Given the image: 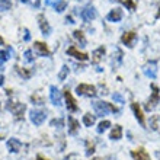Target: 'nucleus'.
Here are the masks:
<instances>
[{
    "label": "nucleus",
    "mask_w": 160,
    "mask_h": 160,
    "mask_svg": "<svg viewBox=\"0 0 160 160\" xmlns=\"http://www.w3.org/2000/svg\"><path fill=\"white\" fill-rule=\"evenodd\" d=\"M93 109L96 112L99 117H103V115H108L109 112H118V109L112 106L111 103L108 102H102V101H98V102H93Z\"/></svg>",
    "instance_id": "f257e3e1"
},
{
    "label": "nucleus",
    "mask_w": 160,
    "mask_h": 160,
    "mask_svg": "<svg viewBox=\"0 0 160 160\" xmlns=\"http://www.w3.org/2000/svg\"><path fill=\"white\" fill-rule=\"evenodd\" d=\"M76 90H77V93H79V95H82V96H90V98L96 96V88H95V86H92V84L82 83V84H79V86H77Z\"/></svg>",
    "instance_id": "f03ea898"
},
{
    "label": "nucleus",
    "mask_w": 160,
    "mask_h": 160,
    "mask_svg": "<svg viewBox=\"0 0 160 160\" xmlns=\"http://www.w3.org/2000/svg\"><path fill=\"white\" fill-rule=\"evenodd\" d=\"M8 109L10 111V112H13V114L19 118V117L23 114V111L26 109V105H25V103H19V102H9V103H8Z\"/></svg>",
    "instance_id": "7ed1b4c3"
},
{
    "label": "nucleus",
    "mask_w": 160,
    "mask_h": 160,
    "mask_svg": "<svg viewBox=\"0 0 160 160\" xmlns=\"http://www.w3.org/2000/svg\"><path fill=\"white\" fill-rule=\"evenodd\" d=\"M45 118H47L45 112L38 111V109L31 111V121H32V124H34V125H41L42 122L45 121Z\"/></svg>",
    "instance_id": "20e7f679"
},
{
    "label": "nucleus",
    "mask_w": 160,
    "mask_h": 160,
    "mask_svg": "<svg viewBox=\"0 0 160 160\" xmlns=\"http://www.w3.org/2000/svg\"><path fill=\"white\" fill-rule=\"evenodd\" d=\"M64 96H66V106H67V109L70 111V112H76V111L79 109V106H77L72 92H70V90H66V92H64Z\"/></svg>",
    "instance_id": "39448f33"
},
{
    "label": "nucleus",
    "mask_w": 160,
    "mask_h": 160,
    "mask_svg": "<svg viewBox=\"0 0 160 160\" xmlns=\"http://www.w3.org/2000/svg\"><path fill=\"white\" fill-rule=\"evenodd\" d=\"M50 90H51V92H50L51 102H52L54 105L60 106V105H61V92H60V90L55 88V86H51Z\"/></svg>",
    "instance_id": "423d86ee"
},
{
    "label": "nucleus",
    "mask_w": 160,
    "mask_h": 160,
    "mask_svg": "<svg viewBox=\"0 0 160 160\" xmlns=\"http://www.w3.org/2000/svg\"><path fill=\"white\" fill-rule=\"evenodd\" d=\"M96 18V10H95V8L93 6H89V8H86L82 12V19H83L84 22H90L93 21Z\"/></svg>",
    "instance_id": "0eeeda50"
},
{
    "label": "nucleus",
    "mask_w": 160,
    "mask_h": 160,
    "mask_svg": "<svg viewBox=\"0 0 160 160\" xmlns=\"http://www.w3.org/2000/svg\"><path fill=\"white\" fill-rule=\"evenodd\" d=\"M122 16H124V13H122L121 9H112V10L108 13L106 19L109 22H119L122 19Z\"/></svg>",
    "instance_id": "6e6552de"
},
{
    "label": "nucleus",
    "mask_w": 160,
    "mask_h": 160,
    "mask_svg": "<svg viewBox=\"0 0 160 160\" xmlns=\"http://www.w3.org/2000/svg\"><path fill=\"white\" fill-rule=\"evenodd\" d=\"M131 108H132V112H134V115H135V118L138 119V122L141 124V125H146V119H144V115H143V111H141V108H140V105L138 103H132L131 105Z\"/></svg>",
    "instance_id": "1a4fd4ad"
},
{
    "label": "nucleus",
    "mask_w": 160,
    "mask_h": 160,
    "mask_svg": "<svg viewBox=\"0 0 160 160\" xmlns=\"http://www.w3.org/2000/svg\"><path fill=\"white\" fill-rule=\"evenodd\" d=\"M67 54L72 55V57H74V58H77V60H82V61H86V60L89 58L88 54H84V52H80V51L77 50L76 47H70V48L67 50Z\"/></svg>",
    "instance_id": "9d476101"
},
{
    "label": "nucleus",
    "mask_w": 160,
    "mask_h": 160,
    "mask_svg": "<svg viewBox=\"0 0 160 160\" xmlns=\"http://www.w3.org/2000/svg\"><path fill=\"white\" fill-rule=\"evenodd\" d=\"M152 88H153V90H154V92H153V96L150 98V101L147 102V106H146L147 109H153V108L156 106V103L159 102V88H157L156 84H153Z\"/></svg>",
    "instance_id": "9b49d317"
},
{
    "label": "nucleus",
    "mask_w": 160,
    "mask_h": 160,
    "mask_svg": "<svg viewBox=\"0 0 160 160\" xmlns=\"http://www.w3.org/2000/svg\"><path fill=\"white\" fill-rule=\"evenodd\" d=\"M135 39H137V34H135V32H125V34L122 35V42H124L127 47H130V48L134 45Z\"/></svg>",
    "instance_id": "f8f14e48"
},
{
    "label": "nucleus",
    "mask_w": 160,
    "mask_h": 160,
    "mask_svg": "<svg viewBox=\"0 0 160 160\" xmlns=\"http://www.w3.org/2000/svg\"><path fill=\"white\" fill-rule=\"evenodd\" d=\"M38 22H39V28H41V31H42V34L44 35H50V32H51V26H50V23L47 22V19L42 15H39L38 16Z\"/></svg>",
    "instance_id": "ddd939ff"
},
{
    "label": "nucleus",
    "mask_w": 160,
    "mask_h": 160,
    "mask_svg": "<svg viewBox=\"0 0 160 160\" xmlns=\"http://www.w3.org/2000/svg\"><path fill=\"white\" fill-rule=\"evenodd\" d=\"M131 156L134 160H150V156H148V153L144 150V148H138V150H135V152L131 153Z\"/></svg>",
    "instance_id": "4468645a"
},
{
    "label": "nucleus",
    "mask_w": 160,
    "mask_h": 160,
    "mask_svg": "<svg viewBox=\"0 0 160 160\" xmlns=\"http://www.w3.org/2000/svg\"><path fill=\"white\" fill-rule=\"evenodd\" d=\"M22 147V143L19 141L18 138H10L8 141V148H9V152H12V153H18L19 150H21Z\"/></svg>",
    "instance_id": "2eb2a0df"
},
{
    "label": "nucleus",
    "mask_w": 160,
    "mask_h": 160,
    "mask_svg": "<svg viewBox=\"0 0 160 160\" xmlns=\"http://www.w3.org/2000/svg\"><path fill=\"white\" fill-rule=\"evenodd\" d=\"M144 74H146L147 77H150V79H156V76H157L156 64H154V63L147 64V66L144 67Z\"/></svg>",
    "instance_id": "dca6fc26"
},
{
    "label": "nucleus",
    "mask_w": 160,
    "mask_h": 160,
    "mask_svg": "<svg viewBox=\"0 0 160 160\" xmlns=\"http://www.w3.org/2000/svg\"><path fill=\"white\" fill-rule=\"evenodd\" d=\"M34 48L37 50V52H38L39 55H50V50H48V47L44 44V42H39V41H37L34 44Z\"/></svg>",
    "instance_id": "f3484780"
},
{
    "label": "nucleus",
    "mask_w": 160,
    "mask_h": 160,
    "mask_svg": "<svg viewBox=\"0 0 160 160\" xmlns=\"http://www.w3.org/2000/svg\"><path fill=\"white\" fill-rule=\"evenodd\" d=\"M77 130H79V122L73 117H68V134L74 135L77 132Z\"/></svg>",
    "instance_id": "a211bd4d"
},
{
    "label": "nucleus",
    "mask_w": 160,
    "mask_h": 160,
    "mask_svg": "<svg viewBox=\"0 0 160 160\" xmlns=\"http://www.w3.org/2000/svg\"><path fill=\"white\" fill-rule=\"evenodd\" d=\"M103 54H105V48H103V47H99L98 50L93 51L92 61H93V63H99V61H101V58L103 57Z\"/></svg>",
    "instance_id": "6ab92c4d"
},
{
    "label": "nucleus",
    "mask_w": 160,
    "mask_h": 160,
    "mask_svg": "<svg viewBox=\"0 0 160 160\" xmlns=\"http://www.w3.org/2000/svg\"><path fill=\"white\" fill-rule=\"evenodd\" d=\"M121 137H122V128H121V125H115V128L111 131L109 138L111 140H119Z\"/></svg>",
    "instance_id": "aec40b11"
},
{
    "label": "nucleus",
    "mask_w": 160,
    "mask_h": 160,
    "mask_svg": "<svg viewBox=\"0 0 160 160\" xmlns=\"http://www.w3.org/2000/svg\"><path fill=\"white\" fill-rule=\"evenodd\" d=\"M95 122H96V117L95 115H92V114H86L83 117V124L86 127H92V125H95Z\"/></svg>",
    "instance_id": "412c9836"
},
{
    "label": "nucleus",
    "mask_w": 160,
    "mask_h": 160,
    "mask_svg": "<svg viewBox=\"0 0 160 160\" xmlns=\"http://www.w3.org/2000/svg\"><path fill=\"white\" fill-rule=\"evenodd\" d=\"M73 35H74V38H76L77 41L82 44V47L86 45V38H84V35H83V32H82V31H74V32H73Z\"/></svg>",
    "instance_id": "4be33fe9"
},
{
    "label": "nucleus",
    "mask_w": 160,
    "mask_h": 160,
    "mask_svg": "<svg viewBox=\"0 0 160 160\" xmlns=\"http://www.w3.org/2000/svg\"><path fill=\"white\" fill-rule=\"evenodd\" d=\"M16 70H18V73L21 74L23 79H29L31 77V74H32V72L31 70H26V68H21V67H16Z\"/></svg>",
    "instance_id": "5701e85b"
},
{
    "label": "nucleus",
    "mask_w": 160,
    "mask_h": 160,
    "mask_svg": "<svg viewBox=\"0 0 160 160\" xmlns=\"http://www.w3.org/2000/svg\"><path fill=\"white\" fill-rule=\"evenodd\" d=\"M111 127V122L109 121H102L101 124H99V127H98V132H103L105 130H108Z\"/></svg>",
    "instance_id": "b1692460"
},
{
    "label": "nucleus",
    "mask_w": 160,
    "mask_h": 160,
    "mask_svg": "<svg viewBox=\"0 0 160 160\" xmlns=\"http://www.w3.org/2000/svg\"><path fill=\"white\" fill-rule=\"evenodd\" d=\"M67 74H68V67H67V66H63V67H61V70H60V73H58V79L60 80H66Z\"/></svg>",
    "instance_id": "393cba45"
},
{
    "label": "nucleus",
    "mask_w": 160,
    "mask_h": 160,
    "mask_svg": "<svg viewBox=\"0 0 160 160\" xmlns=\"http://www.w3.org/2000/svg\"><path fill=\"white\" fill-rule=\"evenodd\" d=\"M66 8H67V2H64V0H60L58 3L54 6V9L57 10V12H63Z\"/></svg>",
    "instance_id": "a878e982"
},
{
    "label": "nucleus",
    "mask_w": 160,
    "mask_h": 160,
    "mask_svg": "<svg viewBox=\"0 0 160 160\" xmlns=\"http://www.w3.org/2000/svg\"><path fill=\"white\" fill-rule=\"evenodd\" d=\"M31 101L34 102L35 105H42V103H44V99H42V98L39 96L38 93H35V95H32V96H31Z\"/></svg>",
    "instance_id": "bb28decb"
},
{
    "label": "nucleus",
    "mask_w": 160,
    "mask_h": 160,
    "mask_svg": "<svg viewBox=\"0 0 160 160\" xmlns=\"http://www.w3.org/2000/svg\"><path fill=\"white\" fill-rule=\"evenodd\" d=\"M12 6V2L10 0H0V10H8Z\"/></svg>",
    "instance_id": "cd10ccee"
},
{
    "label": "nucleus",
    "mask_w": 160,
    "mask_h": 160,
    "mask_svg": "<svg viewBox=\"0 0 160 160\" xmlns=\"http://www.w3.org/2000/svg\"><path fill=\"white\" fill-rule=\"evenodd\" d=\"M119 2H121L124 6H127L130 10H134V9H135V3L132 2V0H119Z\"/></svg>",
    "instance_id": "c85d7f7f"
},
{
    "label": "nucleus",
    "mask_w": 160,
    "mask_h": 160,
    "mask_svg": "<svg viewBox=\"0 0 160 160\" xmlns=\"http://www.w3.org/2000/svg\"><path fill=\"white\" fill-rule=\"evenodd\" d=\"M112 99H114L117 103H124V96H122L121 93H114V95H112Z\"/></svg>",
    "instance_id": "c756f323"
},
{
    "label": "nucleus",
    "mask_w": 160,
    "mask_h": 160,
    "mask_svg": "<svg viewBox=\"0 0 160 160\" xmlns=\"http://www.w3.org/2000/svg\"><path fill=\"white\" fill-rule=\"evenodd\" d=\"M25 61H26V63H32V61H34V57H32V51H31V50L25 51Z\"/></svg>",
    "instance_id": "7c9ffc66"
},
{
    "label": "nucleus",
    "mask_w": 160,
    "mask_h": 160,
    "mask_svg": "<svg viewBox=\"0 0 160 160\" xmlns=\"http://www.w3.org/2000/svg\"><path fill=\"white\" fill-rule=\"evenodd\" d=\"M51 127H58V128H61V127H63V119H52V121H51Z\"/></svg>",
    "instance_id": "2f4dec72"
},
{
    "label": "nucleus",
    "mask_w": 160,
    "mask_h": 160,
    "mask_svg": "<svg viewBox=\"0 0 160 160\" xmlns=\"http://www.w3.org/2000/svg\"><path fill=\"white\" fill-rule=\"evenodd\" d=\"M93 152H95V144H93V143H88V150H86V154H88V156H90Z\"/></svg>",
    "instance_id": "473e14b6"
},
{
    "label": "nucleus",
    "mask_w": 160,
    "mask_h": 160,
    "mask_svg": "<svg viewBox=\"0 0 160 160\" xmlns=\"http://www.w3.org/2000/svg\"><path fill=\"white\" fill-rule=\"evenodd\" d=\"M157 121H159V117L154 115V117L152 118V128L153 130H157Z\"/></svg>",
    "instance_id": "72a5a7b5"
},
{
    "label": "nucleus",
    "mask_w": 160,
    "mask_h": 160,
    "mask_svg": "<svg viewBox=\"0 0 160 160\" xmlns=\"http://www.w3.org/2000/svg\"><path fill=\"white\" fill-rule=\"evenodd\" d=\"M9 58V52L6 51H0V61H6Z\"/></svg>",
    "instance_id": "f704fd0d"
},
{
    "label": "nucleus",
    "mask_w": 160,
    "mask_h": 160,
    "mask_svg": "<svg viewBox=\"0 0 160 160\" xmlns=\"http://www.w3.org/2000/svg\"><path fill=\"white\" fill-rule=\"evenodd\" d=\"M58 2H60V0H45V3L48 4V6H55Z\"/></svg>",
    "instance_id": "c9c22d12"
},
{
    "label": "nucleus",
    "mask_w": 160,
    "mask_h": 160,
    "mask_svg": "<svg viewBox=\"0 0 160 160\" xmlns=\"http://www.w3.org/2000/svg\"><path fill=\"white\" fill-rule=\"evenodd\" d=\"M3 83H4V77L2 76V74H0V86H2Z\"/></svg>",
    "instance_id": "e433bc0d"
},
{
    "label": "nucleus",
    "mask_w": 160,
    "mask_h": 160,
    "mask_svg": "<svg viewBox=\"0 0 160 160\" xmlns=\"http://www.w3.org/2000/svg\"><path fill=\"white\" fill-rule=\"evenodd\" d=\"M25 39H26V41L29 39V32H28V31H25Z\"/></svg>",
    "instance_id": "4c0bfd02"
},
{
    "label": "nucleus",
    "mask_w": 160,
    "mask_h": 160,
    "mask_svg": "<svg viewBox=\"0 0 160 160\" xmlns=\"http://www.w3.org/2000/svg\"><path fill=\"white\" fill-rule=\"evenodd\" d=\"M67 22H70V23H74V22H73V18H67Z\"/></svg>",
    "instance_id": "58836bf2"
},
{
    "label": "nucleus",
    "mask_w": 160,
    "mask_h": 160,
    "mask_svg": "<svg viewBox=\"0 0 160 160\" xmlns=\"http://www.w3.org/2000/svg\"><path fill=\"white\" fill-rule=\"evenodd\" d=\"M37 160H48V159H45V157H42V156H38V159Z\"/></svg>",
    "instance_id": "ea45409f"
},
{
    "label": "nucleus",
    "mask_w": 160,
    "mask_h": 160,
    "mask_svg": "<svg viewBox=\"0 0 160 160\" xmlns=\"http://www.w3.org/2000/svg\"><path fill=\"white\" fill-rule=\"evenodd\" d=\"M2 44H3V38H0V45H2Z\"/></svg>",
    "instance_id": "a19ab883"
},
{
    "label": "nucleus",
    "mask_w": 160,
    "mask_h": 160,
    "mask_svg": "<svg viewBox=\"0 0 160 160\" xmlns=\"http://www.w3.org/2000/svg\"><path fill=\"white\" fill-rule=\"evenodd\" d=\"M93 160H103V159H101V157H96V159H93Z\"/></svg>",
    "instance_id": "79ce46f5"
},
{
    "label": "nucleus",
    "mask_w": 160,
    "mask_h": 160,
    "mask_svg": "<svg viewBox=\"0 0 160 160\" xmlns=\"http://www.w3.org/2000/svg\"><path fill=\"white\" fill-rule=\"evenodd\" d=\"M2 70H3V66H2V64H0V72H2Z\"/></svg>",
    "instance_id": "37998d69"
},
{
    "label": "nucleus",
    "mask_w": 160,
    "mask_h": 160,
    "mask_svg": "<svg viewBox=\"0 0 160 160\" xmlns=\"http://www.w3.org/2000/svg\"><path fill=\"white\" fill-rule=\"evenodd\" d=\"M21 2H28V0H21Z\"/></svg>",
    "instance_id": "c03bdc74"
},
{
    "label": "nucleus",
    "mask_w": 160,
    "mask_h": 160,
    "mask_svg": "<svg viewBox=\"0 0 160 160\" xmlns=\"http://www.w3.org/2000/svg\"><path fill=\"white\" fill-rule=\"evenodd\" d=\"M159 16H160V12H159Z\"/></svg>",
    "instance_id": "a18cd8bd"
},
{
    "label": "nucleus",
    "mask_w": 160,
    "mask_h": 160,
    "mask_svg": "<svg viewBox=\"0 0 160 160\" xmlns=\"http://www.w3.org/2000/svg\"><path fill=\"white\" fill-rule=\"evenodd\" d=\"M0 140H2V137H0Z\"/></svg>",
    "instance_id": "49530a36"
}]
</instances>
